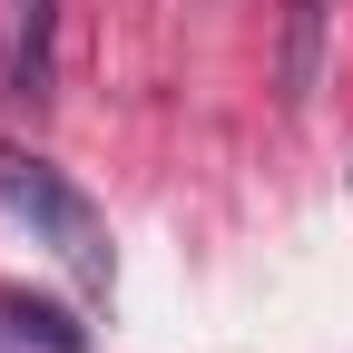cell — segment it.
<instances>
[{"label": "cell", "instance_id": "obj_4", "mask_svg": "<svg viewBox=\"0 0 353 353\" xmlns=\"http://www.w3.org/2000/svg\"><path fill=\"white\" fill-rule=\"evenodd\" d=\"M0 324H10L20 343H39V353H79V343H88L59 304H20V294H0Z\"/></svg>", "mask_w": 353, "mask_h": 353}, {"label": "cell", "instance_id": "obj_3", "mask_svg": "<svg viewBox=\"0 0 353 353\" xmlns=\"http://www.w3.org/2000/svg\"><path fill=\"white\" fill-rule=\"evenodd\" d=\"M314 69H324V0H294L285 10V108L314 99Z\"/></svg>", "mask_w": 353, "mask_h": 353}, {"label": "cell", "instance_id": "obj_2", "mask_svg": "<svg viewBox=\"0 0 353 353\" xmlns=\"http://www.w3.org/2000/svg\"><path fill=\"white\" fill-rule=\"evenodd\" d=\"M50 30H59V0H20L10 10V99H50Z\"/></svg>", "mask_w": 353, "mask_h": 353}, {"label": "cell", "instance_id": "obj_1", "mask_svg": "<svg viewBox=\"0 0 353 353\" xmlns=\"http://www.w3.org/2000/svg\"><path fill=\"white\" fill-rule=\"evenodd\" d=\"M0 206L20 216V226L50 245L69 275L88 285V294H108V275H118V255H108V216L88 206L69 176L50 167V157H30V148H0Z\"/></svg>", "mask_w": 353, "mask_h": 353}]
</instances>
